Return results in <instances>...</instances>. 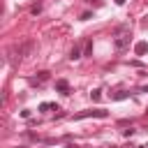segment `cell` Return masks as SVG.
Returning a JSON list of instances; mask_svg holds the SVG:
<instances>
[{
	"instance_id": "obj_8",
	"label": "cell",
	"mask_w": 148,
	"mask_h": 148,
	"mask_svg": "<svg viewBox=\"0 0 148 148\" xmlns=\"http://www.w3.org/2000/svg\"><path fill=\"white\" fill-rule=\"evenodd\" d=\"M49 109H56V111H58V106H56L53 102H42V104H39V111H49Z\"/></svg>"
},
{
	"instance_id": "obj_1",
	"label": "cell",
	"mask_w": 148,
	"mask_h": 148,
	"mask_svg": "<svg viewBox=\"0 0 148 148\" xmlns=\"http://www.w3.org/2000/svg\"><path fill=\"white\" fill-rule=\"evenodd\" d=\"M130 39H132V35H130V25H120V28L116 30V39H113L116 51H125V49L130 46Z\"/></svg>"
},
{
	"instance_id": "obj_15",
	"label": "cell",
	"mask_w": 148,
	"mask_h": 148,
	"mask_svg": "<svg viewBox=\"0 0 148 148\" xmlns=\"http://www.w3.org/2000/svg\"><path fill=\"white\" fill-rule=\"evenodd\" d=\"M65 148H79V146H74V143H67V146H65Z\"/></svg>"
},
{
	"instance_id": "obj_3",
	"label": "cell",
	"mask_w": 148,
	"mask_h": 148,
	"mask_svg": "<svg viewBox=\"0 0 148 148\" xmlns=\"http://www.w3.org/2000/svg\"><path fill=\"white\" fill-rule=\"evenodd\" d=\"M56 90L62 92V95H69V83H67L65 79H58V81H56Z\"/></svg>"
},
{
	"instance_id": "obj_14",
	"label": "cell",
	"mask_w": 148,
	"mask_h": 148,
	"mask_svg": "<svg viewBox=\"0 0 148 148\" xmlns=\"http://www.w3.org/2000/svg\"><path fill=\"white\" fill-rule=\"evenodd\" d=\"M141 92H148V86H141Z\"/></svg>"
},
{
	"instance_id": "obj_6",
	"label": "cell",
	"mask_w": 148,
	"mask_h": 148,
	"mask_svg": "<svg viewBox=\"0 0 148 148\" xmlns=\"http://www.w3.org/2000/svg\"><path fill=\"white\" fill-rule=\"evenodd\" d=\"M79 58H83V56H81V49H79V46H74V49L69 51V60H79Z\"/></svg>"
},
{
	"instance_id": "obj_12",
	"label": "cell",
	"mask_w": 148,
	"mask_h": 148,
	"mask_svg": "<svg viewBox=\"0 0 148 148\" xmlns=\"http://www.w3.org/2000/svg\"><path fill=\"white\" fill-rule=\"evenodd\" d=\"M30 12H32V14H39V12H42V5H35V7L30 9Z\"/></svg>"
},
{
	"instance_id": "obj_10",
	"label": "cell",
	"mask_w": 148,
	"mask_h": 148,
	"mask_svg": "<svg viewBox=\"0 0 148 148\" xmlns=\"http://www.w3.org/2000/svg\"><path fill=\"white\" fill-rule=\"evenodd\" d=\"M90 97H92V99H95V102H97V99H99V97H102V90H92V92H90Z\"/></svg>"
},
{
	"instance_id": "obj_5",
	"label": "cell",
	"mask_w": 148,
	"mask_h": 148,
	"mask_svg": "<svg viewBox=\"0 0 148 148\" xmlns=\"http://www.w3.org/2000/svg\"><path fill=\"white\" fill-rule=\"evenodd\" d=\"M46 79H49V72H37V76H32L30 83H44Z\"/></svg>"
},
{
	"instance_id": "obj_16",
	"label": "cell",
	"mask_w": 148,
	"mask_h": 148,
	"mask_svg": "<svg viewBox=\"0 0 148 148\" xmlns=\"http://www.w3.org/2000/svg\"><path fill=\"white\" fill-rule=\"evenodd\" d=\"M113 2H116V5H125V0H113Z\"/></svg>"
},
{
	"instance_id": "obj_18",
	"label": "cell",
	"mask_w": 148,
	"mask_h": 148,
	"mask_svg": "<svg viewBox=\"0 0 148 148\" xmlns=\"http://www.w3.org/2000/svg\"><path fill=\"white\" fill-rule=\"evenodd\" d=\"M109 148H116V146H109Z\"/></svg>"
},
{
	"instance_id": "obj_13",
	"label": "cell",
	"mask_w": 148,
	"mask_h": 148,
	"mask_svg": "<svg viewBox=\"0 0 148 148\" xmlns=\"http://www.w3.org/2000/svg\"><path fill=\"white\" fill-rule=\"evenodd\" d=\"M134 132H136V130H132V127H130V130H123V134H125V136H132Z\"/></svg>"
},
{
	"instance_id": "obj_2",
	"label": "cell",
	"mask_w": 148,
	"mask_h": 148,
	"mask_svg": "<svg viewBox=\"0 0 148 148\" xmlns=\"http://www.w3.org/2000/svg\"><path fill=\"white\" fill-rule=\"evenodd\" d=\"M106 116H109V111H104V109H88V111L74 113V120H83V118H106Z\"/></svg>"
},
{
	"instance_id": "obj_4",
	"label": "cell",
	"mask_w": 148,
	"mask_h": 148,
	"mask_svg": "<svg viewBox=\"0 0 148 148\" xmlns=\"http://www.w3.org/2000/svg\"><path fill=\"white\" fill-rule=\"evenodd\" d=\"M146 51H148V42H136V44H134V53H136V56H143Z\"/></svg>"
},
{
	"instance_id": "obj_9",
	"label": "cell",
	"mask_w": 148,
	"mask_h": 148,
	"mask_svg": "<svg viewBox=\"0 0 148 148\" xmlns=\"http://www.w3.org/2000/svg\"><path fill=\"white\" fill-rule=\"evenodd\" d=\"M83 56H92V42H90V39L86 42V49H83Z\"/></svg>"
},
{
	"instance_id": "obj_17",
	"label": "cell",
	"mask_w": 148,
	"mask_h": 148,
	"mask_svg": "<svg viewBox=\"0 0 148 148\" xmlns=\"http://www.w3.org/2000/svg\"><path fill=\"white\" fill-rule=\"evenodd\" d=\"M136 148H148V146H136Z\"/></svg>"
},
{
	"instance_id": "obj_7",
	"label": "cell",
	"mask_w": 148,
	"mask_h": 148,
	"mask_svg": "<svg viewBox=\"0 0 148 148\" xmlns=\"http://www.w3.org/2000/svg\"><path fill=\"white\" fill-rule=\"evenodd\" d=\"M125 97H130V92H127V90H118V92H113V95H111V99H125Z\"/></svg>"
},
{
	"instance_id": "obj_11",
	"label": "cell",
	"mask_w": 148,
	"mask_h": 148,
	"mask_svg": "<svg viewBox=\"0 0 148 148\" xmlns=\"http://www.w3.org/2000/svg\"><path fill=\"white\" fill-rule=\"evenodd\" d=\"M88 18H92V14H90V12H83V14H81V21H88Z\"/></svg>"
}]
</instances>
